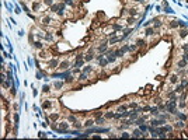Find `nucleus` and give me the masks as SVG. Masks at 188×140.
Here are the masks:
<instances>
[{"instance_id": "f8f14e48", "label": "nucleus", "mask_w": 188, "mask_h": 140, "mask_svg": "<svg viewBox=\"0 0 188 140\" xmlns=\"http://www.w3.org/2000/svg\"><path fill=\"white\" fill-rule=\"evenodd\" d=\"M94 123H95V121H94V119L88 118V119H86V121H84V123H83V126H84V127H91Z\"/></svg>"}, {"instance_id": "72a5a7b5", "label": "nucleus", "mask_w": 188, "mask_h": 140, "mask_svg": "<svg viewBox=\"0 0 188 140\" xmlns=\"http://www.w3.org/2000/svg\"><path fill=\"white\" fill-rule=\"evenodd\" d=\"M126 21H128V25H131V24H133V23H135V17H128V18H126Z\"/></svg>"}, {"instance_id": "a211bd4d", "label": "nucleus", "mask_w": 188, "mask_h": 140, "mask_svg": "<svg viewBox=\"0 0 188 140\" xmlns=\"http://www.w3.org/2000/svg\"><path fill=\"white\" fill-rule=\"evenodd\" d=\"M142 136H143V132L141 129H135L132 132V137H142Z\"/></svg>"}, {"instance_id": "4c0bfd02", "label": "nucleus", "mask_w": 188, "mask_h": 140, "mask_svg": "<svg viewBox=\"0 0 188 140\" xmlns=\"http://www.w3.org/2000/svg\"><path fill=\"white\" fill-rule=\"evenodd\" d=\"M73 126H74V127H77V129H80V127H82L83 125L80 123V122H77V121H76V122H73Z\"/></svg>"}, {"instance_id": "dca6fc26", "label": "nucleus", "mask_w": 188, "mask_h": 140, "mask_svg": "<svg viewBox=\"0 0 188 140\" xmlns=\"http://www.w3.org/2000/svg\"><path fill=\"white\" fill-rule=\"evenodd\" d=\"M95 59V56L93 55V53H90V52H87L84 55V62H91V60H94Z\"/></svg>"}, {"instance_id": "bb28decb", "label": "nucleus", "mask_w": 188, "mask_h": 140, "mask_svg": "<svg viewBox=\"0 0 188 140\" xmlns=\"http://www.w3.org/2000/svg\"><path fill=\"white\" fill-rule=\"evenodd\" d=\"M180 84L183 85L184 88L188 85V77H187V76H185V77H181V83H180Z\"/></svg>"}, {"instance_id": "f257e3e1", "label": "nucleus", "mask_w": 188, "mask_h": 140, "mask_svg": "<svg viewBox=\"0 0 188 140\" xmlns=\"http://www.w3.org/2000/svg\"><path fill=\"white\" fill-rule=\"evenodd\" d=\"M53 105H56L55 100H44L42 101V109H51V108H53Z\"/></svg>"}, {"instance_id": "5701e85b", "label": "nucleus", "mask_w": 188, "mask_h": 140, "mask_svg": "<svg viewBox=\"0 0 188 140\" xmlns=\"http://www.w3.org/2000/svg\"><path fill=\"white\" fill-rule=\"evenodd\" d=\"M169 27H170V28H174V29H177L180 25H178V21H177V20H173V21H170Z\"/></svg>"}, {"instance_id": "e433bc0d", "label": "nucleus", "mask_w": 188, "mask_h": 140, "mask_svg": "<svg viewBox=\"0 0 188 140\" xmlns=\"http://www.w3.org/2000/svg\"><path fill=\"white\" fill-rule=\"evenodd\" d=\"M121 137H124V139H128V137H131V135L128 132H122L121 133Z\"/></svg>"}, {"instance_id": "393cba45", "label": "nucleus", "mask_w": 188, "mask_h": 140, "mask_svg": "<svg viewBox=\"0 0 188 140\" xmlns=\"http://www.w3.org/2000/svg\"><path fill=\"white\" fill-rule=\"evenodd\" d=\"M39 8H41V3L39 2H34V3H32V10H34V11H39Z\"/></svg>"}, {"instance_id": "6ab92c4d", "label": "nucleus", "mask_w": 188, "mask_h": 140, "mask_svg": "<svg viewBox=\"0 0 188 140\" xmlns=\"http://www.w3.org/2000/svg\"><path fill=\"white\" fill-rule=\"evenodd\" d=\"M187 66H188V63L185 60H183V59H181L180 62H177V67H178V69H185Z\"/></svg>"}, {"instance_id": "c85d7f7f", "label": "nucleus", "mask_w": 188, "mask_h": 140, "mask_svg": "<svg viewBox=\"0 0 188 140\" xmlns=\"http://www.w3.org/2000/svg\"><path fill=\"white\" fill-rule=\"evenodd\" d=\"M107 121V119H105V116H104V118H97V119H95V123H97V125H104V122H105Z\"/></svg>"}, {"instance_id": "0eeeda50", "label": "nucleus", "mask_w": 188, "mask_h": 140, "mask_svg": "<svg viewBox=\"0 0 188 140\" xmlns=\"http://www.w3.org/2000/svg\"><path fill=\"white\" fill-rule=\"evenodd\" d=\"M185 38H188V29L183 28L178 31V39H185Z\"/></svg>"}, {"instance_id": "9b49d317", "label": "nucleus", "mask_w": 188, "mask_h": 140, "mask_svg": "<svg viewBox=\"0 0 188 140\" xmlns=\"http://www.w3.org/2000/svg\"><path fill=\"white\" fill-rule=\"evenodd\" d=\"M135 44H136V45H138L139 48H145L146 45H147V42H146V39H143V38H138Z\"/></svg>"}, {"instance_id": "f03ea898", "label": "nucleus", "mask_w": 188, "mask_h": 140, "mask_svg": "<svg viewBox=\"0 0 188 140\" xmlns=\"http://www.w3.org/2000/svg\"><path fill=\"white\" fill-rule=\"evenodd\" d=\"M178 80H180V76H178L177 73H173V74H170V77H169V84L175 85L178 83Z\"/></svg>"}, {"instance_id": "2eb2a0df", "label": "nucleus", "mask_w": 188, "mask_h": 140, "mask_svg": "<svg viewBox=\"0 0 188 140\" xmlns=\"http://www.w3.org/2000/svg\"><path fill=\"white\" fill-rule=\"evenodd\" d=\"M34 48H35V49H38V50L45 49V46H44V44L41 42V41H35V42H34Z\"/></svg>"}, {"instance_id": "b1692460", "label": "nucleus", "mask_w": 188, "mask_h": 140, "mask_svg": "<svg viewBox=\"0 0 188 140\" xmlns=\"http://www.w3.org/2000/svg\"><path fill=\"white\" fill-rule=\"evenodd\" d=\"M114 55H115V56H117V58L119 59V58H122V56L125 55V52H124V50H122V49H117V50H114Z\"/></svg>"}, {"instance_id": "58836bf2", "label": "nucleus", "mask_w": 188, "mask_h": 140, "mask_svg": "<svg viewBox=\"0 0 188 140\" xmlns=\"http://www.w3.org/2000/svg\"><path fill=\"white\" fill-rule=\"evenodd\" d=\"M49 87H48V85H44V87H42V93H45V94H48V93H49Z\"/></svg>"}, {"instance_id": "423d86ee", "label": "nucleus", "mask_w": 188, "mask_h": 140, "mask_svg": "<svg viewBox=\"0 0 188 140\" xmlns=\"http://www.w3.org/2000/svg\"><path fill=\"white\" fill-rule=\"evenodd\" d=\"M67 129H69V123H67V122H61V123H59L58 132L63 133V132H67Z\"/></svg>"}, {"instance_id": "39448f33", "label": "nucleus", "mask_w": 188, "mask_h": 140, "mask_svg": "<svg viewBox=\"0 0 188 140\" xmlns=\"http://www.w3.org/2000/svg\"><path fill=\"white\" fill-rule=\"evenodd\" d=\"M59 118H61V112H51V114L48 115V119H49L51 122H56Z\"/></svg>"}, {"instance_id": "a18cd8bd", "label": "nucleus", "mask_w": 188, "mask_h": 140, "mask_svg": "<svg viewBox=\"0 0 188 140\" xmlns=\"http://www.w3.org/2000/svg\"><path fill=\"white\" fill-rule=\"evenodd\" d=\"M10 93H11V95H16V88H14V87H11Z\"/></svg>"}, {"instance_id": "ddd939ff", "label": "nucleus", "mask_w": 188, "mask_h": 140, "mask_svg": "<svg viewBox=\"0 0 188 140\" xmlns=\"http://www.w3.org/2000/svg\"><path fill=\"white\" fill-rule=\"evenodd\" d=\"M128 14H129L131 17H135V16H138V14H139V10H138V8H135V7H131V8H128Z\"/></svg>"}, {"instance_id": "4be33fe9", "label": "nucleus", "mask_w": 188, "mask_h": 140, "mask_svg": "<svg viewBox=\"0 0 188 140\" xmlns=\"http://www.w3.org/2000/svg\"><path fill=\"white\" fill-rule=\"evenodd\" d=\"M77 80H79V81H87V80H88V74L87 73H82Z\"/></svg>"}, {"instance_id": "de8ad7c7", "label": "nucleus", "mask_w": 188, "mask_h": 140, "mask_svg": "<svg viewBox=\"0 0 188 140\" xmlns=\"http://www.w3.org/2000/svg\"><path fill=\"white\" fill-rule=\"evenodd\" d=\"M39 136H41V137H46V133H44V132H41V133H39Z\"/></svg>"}, {"instance_id": "a19ab883", "label": "nucleus", "mask_w": 188, "mask_h": 140, "mask_svg": "<svg viewBox=\"0 0 188 140\" xmlns=\"http://www.w3.org/2000/svg\"><path fill=\"white\" fill-rule=\"evenodd\" d=\"M118 111H122V112L126 111V105H119L118 106Z\"/></svg>"}, {"instance_id": "c03bdc74", "label": "nucleus", "mask_w": 188, "mask_h": 140, "mask_svg": "<svg viewBox=\"0 0 188 140\" xmlns=\"http://www.w3.org/2000/svg\"><path fill=\"white\" fill-rule=\"evenodd\" d=\"M178 25H180L181 28H185V23H183V21H178Z\"/></svg>"}, {"instance_id": "cd10ccee", "label": "nucleus", "mask_w": 188, "mask_h": 140, "mask_svg": "<svg viewBox=\"0 0 188 140\" xmlns=\"http://www.w3.org/2000/svg\"><path fill=\"white\" fill-rule=\"evenodd\" d=\"M104 116H105V119H112L115 116V114L112 111H108V112H105V115H104Z\"/></svg>"}, {"instance_id": "a878e982", "label": "nucleus", "mask_w": 188, "mask_h": 140, "mask_svg": "<svg viewBox=\"0 0 188 140\" xmlns=\"http://www.w3.org/2000/svg\"><path fill=\"white\" fill-rule=\"evenodd\" d=\"M138 45H136V44H131V45H129V52L131 53H135L136 52V50H138Z\"/></svg>"}, {"instance_id": "37998d69", "label": "nucleus", "mask_w": 188, "mask_h": 140, "mask_svg": "<svg viewBox=\"0 0 188 140\" xmlns=\"http://www.w3.org/2000/svg\"><path fill=\"white\" fill-rule=\"evenodd\" d=\"M183 60H185L188 63V53H183Z\"/></svg>"}, {"instance_id": "20e7f679", "label": "nucleus", "mask_w": 188, "mask_h": 140, "mask_svg": "<svg viewBox=\"0 0 188 140\" xmlns=\"http://www.w3.org/2000/svg\"><path fill=\"white\" fill-rule=\"evenodd\" d=\"M69 67H70V62L67 60V59H66V60L59 62V67H58V69H61V70H67Z\"/></svg>"}, {"instance_id": "c9c22d12", "label": "nucleus", "mask_w": 188, "mask_h": 140, "mask_svg": "<svg viewBox=\"0 0 188 140\" xmlns=\"http://www.w3.org/2000/svg\"><path fill=\"white\" fill-rule=\"evenodd\" d=\"M67 119H69L72 123H73V122H76V121H77V116H74V115H69V118H67Z\"/></svg>"}, {"instance_id": "f3484780", "label": "nucleus", "mask_w": 188, "mask_h": 140, "mask_svg": "<svg viewBox=\"0 0 188 140\" xmlns=\"http://www.w3.org/2000/svg\"><path fill=\"white\" fill-rule=\"evenodd\" d=\"M65 85V81H55L53 83V88L55 90H61V88H63Z\"/></svg>"}, {"instance_id": "6e6552de", "label": "nucleus", "mask_w": 188, "mask_h": 140, "mask_svg": "<svg viewBox=\"0 0 188 140\" xmlns=\"http://www.w3.org/2000/svg\"><path fill=\"white\" fill-rule=\"evenodd\" d=\"M174 127H175V129H184V127H185V121H183V119H180V121H175Z\"/></svg>"}, {"instance_id": "2f4dec72", "label": "nucleus", "mask_w": 188, "mask_h": 140, "mask_svg": "<svg viewBox=\"0 0 188 140\" xmlns=\"http://www.w3.org/2000/svg\"><path fill=\"white\" fill-rule=\"evenodd\" d=\"M139 129H141L143 133H146V132H147V130H149V127L146 126V125H143V123H142V125H139Z\"/></svg>"}, {"instance_id": "473e14b6", "label": "nucleus", "mask_w": 188, "mask_h": 140, "mask_svg": "<svg viewBox=\"0 0 188 140\" xmlns=\"http://www.w3.org/2000/svg\"><path fill=\"white\" fill-rule=\"evenodd\" d=\"M181 49H183L184 53H188V44H183V45H181Z\"/></svg>"}, {"instance_id": "7c9ffc66", "label": "nucleus", "mask_w": 188, "mask_h": 140, "mask_svg": "<svg viewBox=\"0 0 188 140\" xmlns=\"http://www.w3.org/2000/svg\"><path fill=\"white\" fill-rule=\"evenodd\" d=\"M112 28H114V31H122V29H124V27L119 25V24H112Z\"/></svg>"}, {"instance_id": "412c9836", "label": "nucleus", "mask_w": 188, "mask_h": 140, "mask_svg": "<svg viewBox=\"0 0 188 140\" xmlns=\"http://www.w3.org/2000/svg\"><path fill=\"white\" fill-rule=\"evenodd\" d=\"M2 84H3V90H7V88L11 87V80H10V79H8V80H4Z\"/></svg>"}, {"instance_id": "f704fd0d", "label": "nucleus", "mask_w": 188, "mask_h": 140, "mask_svg": "<svg viewBox=\"0 0 188 140\" xmlns=\"http://www.w3.org/2000/svg\"><path fill=\"white\" fill-rule=\"evenodd\" d=\"M42 2H44V4H45V6H49V7L53 4V0H42Z\"/></svg>"}, {"instance_id": "7ed1b4c3", "label": "nucleus", "mask_w": 188, "mask_h": 140, "mask_svg": "<svg viewBox=\"0 0 188 140\" xmlns=\"http://www.w3.org/2000/svg\"><path fill=\"white\" fill-rule=\"evenodd\" d=\"M48 67H49L51 70L58 69L59 67V60L58 59H49V60H48Z\"/></svg>"}, {"instance_id": "1a4fd4ad", "label": "nucleus", "mask_w": 188, "mask_h": 140, "mask_svg": "<svg viewBox=\"0 0 188 140\" xmlns=\"http://www.w3.org/2000/svg\"><path fill=\"white\" fill-rule=\"evenodd\" d=\"M145 35H146V37H147V38L153 37V35H154V28H153V27H146Z\"/></svg>"}, {"instance_id": "aec40b11", "label": "nucleus", "mask_w": 188, "mask_h": 140, "mask_svg": "<svg viewBox=\"0 0 188 140\" xmlns=\"http://www.w3.org/2000/svg\"><path fill=\"white\" fill-rule=\"evenodd\" d=\"M174 91L177 94H183L184 93V87L181 84H175V87H174Z\"/></svg>"}, {"instance_id": "ea45409f", "label": "nucleus", "mask_w": 188, "mask_h": 140, "mask_svg": "<svg viewBox=\"0 0 188 140\" xmlns=\"http://www.w3.org/2000/svg\"><path fill=\"white\" fill-rule=\"evenodd\" d=\"M65 3L69 4V6H72V7H74V2H73V0H65Z\"/></svg>"}, {"instance_id": "c756f323", "label": "nucleus", "mask_w": 188, "mask_h": 140, "mask_svg": "<svg viewBox=\"0 0 188 140\" xmlns=\"http://www.w3.org/2000/svg\"><path fill=\"white\" fill-rule=\"evenodd\" d=\"M157 108H159L160 111H166V104L162 102V101H159V104H157Z\"/></svg>"}, {"instance_id": "4468645a", "label": "nucleus", "mask_w": 188, "mask_h": 140, "mask_svg": "<svg viewBox=\"0 0 188 140\" xmlns=\"http://www.w3.org/2000/svg\"><path fill=\"white\" fill-rule=\"evenodd\" d=\"M160 109L157 108V106H150V109H149V112H150V115H153V116H156L157 118V115L160 114Z\"/></svg>"}, {"instance_id": "49530a36", "label": "nucleus", "mask_w": 188, "mask_h": 140, "mask_svg": "<svg viewBox=\"0 0 188 140\" xmlns=\"http://www.w3.org/2000/svg\"><path fill=\"white\" fill-rule=\"evenodd\" d=\"M133 3H141V4H143V0H132Z\"/></svg>"}, {"instance_id": "79ce46f5", "label": "nucleus", "mask_w": 188, "mask_h": 140, "mask_svg": "<svg viewBox=\"0 0 188 140\" xmlns=\"http://www.w3.org/2000/svg\"><path fill=\"white\" fill-rule=\"evenodd\" d=\"M94 116H95V118H100V116H103V112H101V111L95 112V114H94Z\"/></svg>"}, {"instance_id": "9d476101", "label": "nucleus", "mask_w": 188, "mask_h": 140, "mask_svg": "<svg viewBox=\"0 0 188 140\" xmlns=\"http://www.w3.org/2000/svg\"><path fill=\"white\" fill-rule=\"evenodd\" d=\"M82 71H83V73H87V74H94V73H95L94 67L90 66V64H88V66H86V67H83Z\"/></svg>"}]
</instances>
